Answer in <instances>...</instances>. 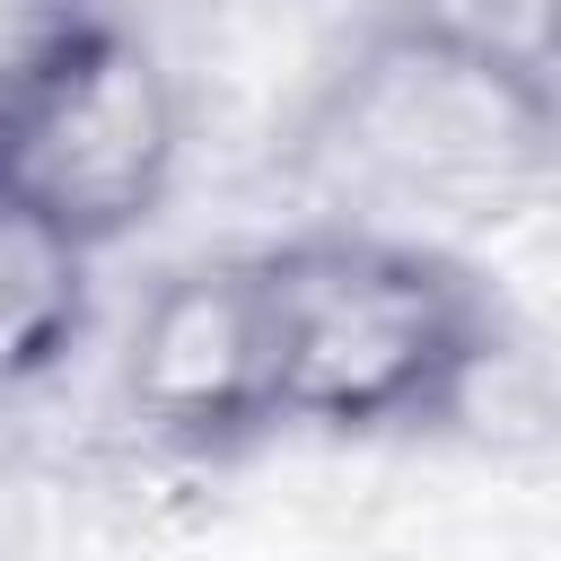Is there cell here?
<instances>
[{
	"instance_id": "obj_2",
	"label": "cell",
	"mask_w": 561,
	"mask_h": 561,
	"mask_svg": "<svg viewBox=\"0 0 561 561\" xmlns=\"http://www.w3.org/2000/svg\"><path fill=\"white\" fill-rule=\"evenodd\" d=\"M175 158V105L140 44L61 26L0 79V193L44 210L61 237H114L140 219Z\"/></svg>"
},
{
	"instance_id": "obj_3",
	"label": "cell",
	"mask_w": 561,
	"mask_h": 561,
	"mask_svg": "<svg viewBox=\"0 0 561 561\" xmlns=\"http://www.w3.org/2000/svg\"><path fill=\"white\" fill-rule=\"evenodd\" d=\"M131 386L158 421H254L272 412V324H263V263L254 272H184L149 324Z\"/></svg>"
},
{
	"instance_id": "obj_5",
	"label": "cell",
	"mask_w": 561,
	"mask_h": 561,
	"mask_svg": "<svg viewBox=\"0 0 561 561\" xmlns=\"http://www.w3.org/2000/svg\"><path fill=\"white\" fill-rule=\"evenodd\" d=\"M412 35L465 53L500 79H526V88H543L561 70V0H421Z\"/></svg>"
},
{
	"instance_id": "obj_1",
	"label": "cell",
	"mask_w": 561,
	"mask_h": 561,
	"mask_svg": "<svg viewBox=\"0 0 561 561\" xmlns=\"http://www.w3.org/2000/svg\"><path fill=\"white\" fill-rule=\"evenodd\" d=\"M272 412L386 421L447 386L465 359V298L438 263L394 245H307L263 263Z\"/></svg>"
},
{
	"instance_id": "obj_4",
	"label": "cell",
	"mask_w": 561,
	"mask_h": 561,
	"mask_svg": "<svg viewBox=\"0 0 561 561\" xmlns=\"http://www.w3.org/2000/svg\"><path fill=\"white\" fill-rule=\"evenodd\" d=\"M79 324V237L0 193V386L44 368Z\"/></svg>"
}]
</instances>
